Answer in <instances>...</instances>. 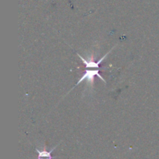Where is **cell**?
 <instances>
[{"mask_svg":"<svg viewBox=\"0 0 159 159\" xmlns=\"http://www.w3.org/2000/svg\"><path fill=\"white\" fill-rule=\"evenodd\" d=\"M97 76L98 78H99V79H101V80L102 81V82H104L106 83V80L103 79V78L102 77V75H101L100 74H99V69H93V70H85V72H84L83 75L82 76V78H81L79 80V82L76 83V85H75L74 87H73L71 89H73L75 88V87H76L77 85H79V84L81 83V82H84V81H86V82H89L90 84H91V85H93V82H94V77L95 76Z\"/></svg>","mask_w":159,"mask_h":159,"instance_id":"cell-1","label":"cell"},{"mask_svg":"<svg viewBox=\"0 0 159 159\" xmlns=\"http://www.w3.org/2000/svg\"><path fill=\"white\" fill-rule=\"evenodd\" d=\"M113 48H112V49L110 50V51H109L108 53H107V54H106L105 55L103 56V57H102L100 59H99V61H93V60L87 61V60H85V59L83 57H82V56H81L79 54H77V55L79 56V57H80L81 60L82 61V62H83V63H84V65H85V68H94V69H97V68H99V65H100V64L102 63V62L104 60H105V58H107V56H108V54H110V52H111L112 50H113Z\"/></svg>","mask_w":159,"mask_h":159,"instance_id":"cell-2","label":"cell"},{"mask_svg":"<svg viewBox=\"0 0 159 159\" xmlns=\"http://www.w3.org/2000/svg\"><path fill=\"white\" fill-rule=\"evenodd\" d=\"M58 146L56 145L55 147L53 148L51 150H50V152H48V151L45 150H39V149L36 148V152H37V155H38V157H37V159H52V156H51V153L54 152V149Z\"/></svg>","mask_w":159,"mask_h":159,"instance_id":"cell-3","label":"cell"}]
</instances>
